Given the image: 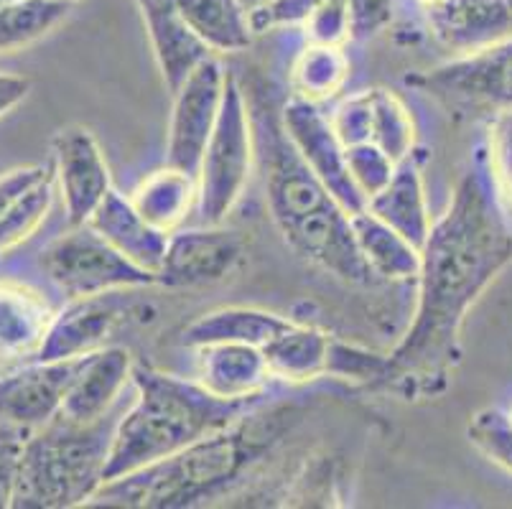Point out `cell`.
Instances as JSON below:
<instances>
[{"label": "cell", "mask_w": 512, "mask_h": 509, "mask_svg": "<svg viewBox=\"0 0 512 509\" xmlns=\"http://www.w3.org/2000/svg\"><path fill=\"white\" fill-rule=\"evenodd\" d=\"M512 263V222L479 174L459 179L421 250L411 329L388 354L377 387L400 398H434L449 387L469 311Z\"/></svg>", "instance_id": "obj_1"}, {"label": "cell", "mask_w": 512, "mask_h": 509, "mask_svg": "<svg viewBox=\"0 0 512 509\" xmlns=\"http://www.w3.org/2000/svg\"><path fill=\"white\" fill-rule=\"evenodd\" d=\"M301 423L293 403L253 410L232 426L186 446L179 454L107 482L90 504L128 509H184L225 499L276 454Z\"/></svg>", "instance_id": "obj_2"}, {"label": "cell", "mask_w": 512, "mask_h": 509, "mask_svg": "<svg viewBox=\"0 0 512 509\" xmlns=\"http://www.w3.org/2000/svg\"><path fill=\"white\" fill-rule=\"evenodd\" d=\"M258 107V138L265 168V202L283 240L309 263L334 278L367 286L370 273L352 232V214L311 171L288 138L281 118Z\"/></svg>", "instance_id": "obj_3"}, {"label": "cell", "mask_w": 512, "mask_h": 509, "mask_svg": "<svg viewBox=\"0 0 512 509\" xmlns=\"http://www.w3.org/2000/svg\"><path fill=\"white\" fill-rule=\"evenodd\" d=\"M136 400L115 423L105 484L179 454L186 446L232 426L253 400H227L199 380L169 375L151 364L133 367Z\"/></svg>", "instance_id": "obj_4"}, {"label": "cell", "mask_w": 512, "mask_h": 509, "mask_svg": "<svg viewBox=\"0 0 512 509\" xmlns=\"http://www.w3.org/2000/svg\"><path fill=\"white\" fill-rule=\"evenodd\" d=\"M110 415L95 423H72L57 415L36 428L23 446L13 509L85 507L105 487V469L113 448Z\"/></svg>", "instance_id": "obj_5"}, {"label": "cell", "mask_w": 512, "mask_h": 509, "mask_svg": "<svg viewBox=\"0 0 512 509\" xmlns=\"http://www.w3.org/2000/svg\"><path fill=\"white\" fill-rule=\"evenodd\" d=\"M255 156L253 112L235 77L227 74L225 100L220 118L214 125L209 143L204 148L197 171L199 184V217L202 224H222L227 214L240 202L248 186Z\"/></svg>", "instance_id": "obj_6"}, {"label": "cell", "mask_w": 512, "mask_h": 509, "mask_svg": "<svg viewBox=\"0 0 512 509\" xmlns=\"http://www.w3.org/2000/svg\"><path fill=\"white\" fill-rule=\"evenodd\" d=\"M46 278L69 298L156 286V275L130 263L90 224L69 227L41 252Z\"/></svg>", "instance_id": "obj_7"}, {"label": "cell", "mask_w": 512, "mask_h": 509, "mask_svg": "<svg viewBox=\"0 0 512 509\" xmlns=\"http://www.w3.org/2000/svg\"><path fill=\"white\" fill-rule=\"evenodd\" d=\"M408 84L439 100L449 112L495 115L512 110V39L456 56L441 67L408 77Z\"/></svg>", "instance_id": "obj_8"}, {"label": "cell", "mask_w": 512, "mask_h": 509, "mask_svg": "<svg viewBox=\"0 0 512 509\" xmlns=\"http://www.w3.org/2000/svg\"><path fill=\"white\" fill-rule=\"evenodd\" d=\"M136 291L143 288H128V291H110L100 296L69 298L67 306L54 314L46 339L39 349L36 362H59V359H77L110 347L115 331L123 324L133 321L143 303L138 301Z\"/></svg>", "instance_id": "obj_9"}, {"label": "cell", "mask_w": 512, "mask_h": 509, "mask_svg": "<svg viewBox=\"0 0 512 509\" xmlns=\"http://www.w3.org/2000/svg\"><path fill=\"white\" fill-rule=\"evenodd\" d=\"M225 87L227 72L214 56H207L179 84V90L171 92L174 107H171L169 140H166V163L169 166L197 176L209 135L220 118Z\"/></svg>", "instance_id": "obj_10"}, {"label": "cell", "mask_w": 512, "mask_h": 509, "mask_svg": "<svg viewBox=\"0 0 512 509\" xmlns=\"http://www.w3.org/2000/svg\"><path fill=\"white\" fill-rule=\"evenodd\" d=\"M281 123L296 151L304 156L311 171L327 184L334 199L349 214L362 212L367 202L355 186V181H352V176H349L347 148L339 140V135L334 133L327 112H321L319 102L291 97L281 110Z\"/></svg>", "instance_id": "obj_11"}, {"label": "cell", "mask_w": 512, "mask_h": 509, "mask_svg": "<svg viewBox=\"0 0 512 509\" xmlns=\"http://www.w3.org/2000/svg\"><path fill=\"white\" fill-rule=\"evenodd\" d=\"M54 176L69 227L87 224L110 191L113 179L100 143L85 125H67L51 140Z\"/></svg>", "instance_id": "obj_12"}, {"label": "cell", "mask_w": 512, "mask_h": 509, "mask_svg": "<svg viewBox=\"0 0 512 509\" xmlns=\"http://www.w3.org/2000/svg\"><path fill=\"white\" fill-rule=\"evenodd\" d=\"M245 242L222 224H202L194 230L169 235L164 263L156 273V286L204 288L222 283L240 265Z\"/></svg>", "instance_id": "obj_13"}, {"label": "cell", "mask_w": 512, "mask_h": 509, "mask_svg": "<svg viewBox=\"0 0 512 509\" xmlns=\"http://www.w3.org/2000/svg\"><path fill=\"white\" fill-rule=\"evenodd\" d=\"M82 359L29 362L0 372V426L31 433L57 418Z\"/></svg>", "instance_id": "obj_14"}, {"label": "cell", "mask_w": 512, "mask_h": 509, "mask_svg": "<svg viewBox=\"0 0 512 509\" xmlns=\"http://www.w3.org/2000/svg\"><path fill=\"white\" fill-rule=\"evenodd\" d=\"M423 11L431 34L456 56L512 39V0H439Z\"/></svg>", "instance_id": "obj_15"}, {"label": "cell", "mask_w": 512, "mask_h": 509, "mask_svg": "<svg viewBox=\"0 0 512 509\" xmlns=\"http://www.w3.org/2000/svg\"><path fill=\"white\" fill-rule=\"evenodd\" d=\"M54 311L36 288L0 280V372L36 362Z\"/></svg>", "instance_id": "obj_16"}, {"label": "cell", "mask_w": 512, "mask_h": 509, "mask_svg": "<svg viewBox=\"0 0 512 509\" xmlns=\"http://www.w3.org/2000/svg\"><path fill=\"white\" fill-rule=\"evenodd\" d=\"M133 367V357L123 347H102L87 354L59 415L72 423H95L110 415L128 382H133Z\"/></svg>", "instance_id": "obj_17"}, {"label": "cell", "mask_w": 512, "mask_h": 509, "mask_svg": "<svg viewBox=\"0 0 512 509\" xmlns=\"http://www.w3.org/2000/svg\"><path fill=\"white\" fill-rule=\"evenodd\" d=\"M141 11L143 26L151 39L153 56L161 69L166 90L176 92L199 64L212 56V51L202 44L189 23L181 16L176 0H136Z\"/></svg>", "instance_id": "obj_18"}, {"label": "cell", "mask_w": 512, "mask_h": 509, "mask_svg": "<svg viewBox=\"0 0 512 509\" xmlns=\"http://www.w3.org/2000/svg\"><path fill=\"white\" fill-rule=\"evenodd\" d=\"M194 380L227 400L260 398L271 380L263 349L250 344H204L194 349Z\"/></svg>", "instance_id": "obj_19"}, {"label": "cell", "mask_w": 512, "mask_h": 509, "mask_svg": "<svg viewBox=\"0 0 512 509\" xmlns=\"http://www.w3.org/2000/svg\"><path fill=\"white\" fill-rule=\"evenodd\" d=\"M87 224H90L92 230L100 232L130 263H136L138 268L156 275L161 263H164L169 235L153 227L138 212L130 196L113 189L102 199V204L95 209V214H92Z\"/></svg>", "instance_id": "obj_20"}, {"label": "cell", "mask_w": 512, "mask_h": 509, "mask_svg": "<svg viewBox=\"0 0 512 509\" xmlns=\"http://www.w3.org/2000/svg\"><path fill=\"white\" fill-rule=\"evenodd\" d=\"M367 209L406 240H411L418 250H423L428 235H431V227H434V219L428 212L426 186H423V174L416 156H408L406 161L398 163L393 179L383 191L372 196Z\"/></svg>", "instance_id": "obj_21"}, {"label": "cell", "mask_w": 512, "mask_h": 509, "mask_svg": "<svg viewBox=\"0 0 512 509\" xmlns=\"http://www.w3.org/2000/svg\"><path fill=\"white\" fill-rule=\"evenodd\" d=\"M288 324L291 319L273 314V311H263V308H217L186 326L179 342L189 349L204 347V344H250V347L263 349Z\"/></svg>", "instance_id": "obj_22"}, {"label": "cell", "mask_w": 512, "mask_h": 509, "mask_svg": "<svg viewBox=\"0 0 512 509\" xmlns=\"http://www.w3.org/2000/svg\"><path fill=\"white\" fill-rule=\"evenodd\" d=\"M352 232L362 260L377 280H416L421 273V250L375 217L370 209L352 214Z\"/></svg>", "instance_id": "obj_23"}, {"label": "cell", "mask_w": 512, "mask_h": 509, "mask_svg": "<svg viewBox=\"0 0 512 509\" xmlns=\"http://www.w3.org/2000/svg\"><path fill=\"white\" fill-rule=\"evenodd\" d=\"M130 199L153 227L171 235V232L181 230L184 219L199 204L197 176L166 163L164 168L148 174L133 189Z\"/></svg>", "instance_id": "obj_24"}, {"label": "cell", "mask_w": 512, "mask_h": 509, "mask_svg": "<svg viewBox=\"0 0 512 509\" xmlns=\"http://www.w3.org/2000/svg\"><path fill=\"white\" fill-rule=\"evenodd\" d=\"M329 342L332 336L316 326L291 321L268 347H263V354L273 377L286 382H306L327 375Z\"/></svg>", "instance_id": "obj_25"}, {"label": "cell", "mask_w": 512, "mask_h": 509, "mask_svg": "<svg viewBox=\"0 0 512 509\" xmlns=\"http://www.w3.org/2000/svg\"><path fill=\"white\" fill-rule=\"evenodd\" d=\"M176 6L212 54L242 51L253 41L250 18L240 0H176Z\"/></svg>", "instance_id": "obj_26"}, {"label": "cell", "mask_w": 512, "mask_h": 509, "mask_svg": "<svg viewBox=\"0 0 512 509\" xmlns=\"http://www.w3.org/2000/svg\"><path fill=\"white\" fill-rule=\"evenodd\" d=\"M349 77V59L342 46L306 44L291 67V84L296 97L311 102L332 100Z\"/></svg>", "instance_id": "obj_27"}, {"label": "cell", "mask_w": 512, "mask_h": 509, "mask_svg": "<svg viewBox=\"0 0 512 509\" xmlns=\"http://www.w3.org/2000/svg\"><path fill=\"white\" fill-rule=\"evenodd\" d=\"M72 6L69 0H16L0 8V54L21 51L49 36Z\"/></svg>", "instance_id": "obj_28"}, {"label": "cell", "mask_w": 512, "mask_h": 509, "mask_svg": "<svg viewBox=\"0 0 512 509\" xmlns=\"http://www.w3.org/2000/svg\"><path fill=\"white\" fill-rule=\"evenodd\" d=\"M54 191H57V176L51 166L49 174L36 181L26 194L18 196L11 209L0 217V258L11 255L39 232L54 204Z\"/></svg>", "instance_id": "obj_29"}, {"label": "cell", "mask_w": 512, "mask_h": 509, "mask_svg": "<svg viewBox=\"0 0 512 509\" xmlns=\"http://www.w3.org/2000/svg\"><path fill=\"white\" fill-rule=\"evenodd\" d=\"M372 97V143L383 148L395 163L413 156L416 148V125L411 112L395 92L375 87Z\"/></svg>", "instance_id": "obj_30"}, {"label": "cell", "mask_w": 512, "mask_h": 509, "mask_svg": "<svg viewBox=\"0 0 512 509\" xmlns=\"http://www.w3.org/2000/svg\"><path fill=\"white\" fill-rule=\"evenodd\" d=\"M487 158L497 202L512 222V110L495 112L487 125Z\"/></svg>", "instance_id": "obj_31"}, {"label": "cell", "mask_w": 512, "mask_h": 509, "mask_svg": "<svg viewBox=\"0 0 512 509\" xmlns=\"http://www.w3.org/2000/svg\"><path fill=\"white\" fill-rule=\"evenodd\" d=\"M385 370H388V354L372 352V349L357 347V344L349 342H339L332 336L327 354V375L377 387L383 382Z\"/></svg>", "instance_id": "obj_32"}, {"label": "cell", "mask_w": 512, "mask_h": 509, "mask_svg": "<svg viewBox=\"0 0 512 509\" xmlns=\"http://www.w3.org/2000/svg\"><path fill=\"white\" fill-rule=\"evenodd\" d=\"M347 166L349 176L360 189V194L365 196V202H370L377 191H383L388 186L398 163L383 148H377L375 143H360V146L347 148Z\"/></svg>", "instance_id": "obj_33"}, {"label": "cell", "mask_w": 512, "mask_h": 509, "mask_svg": "<svg viewBox=\"0 0 512 509\" xmlns=\"http://www.w3.org/2000/svg\"><path fill=\"white\" fill-rule=\"evenodd\" d=\"M469 441L490 461L512 474V423L507 413L500 410H482L472 418L467 428Z\"/></svg>", "instance_id": "obj_34"}, {"label": "cell", "mask_w": 512, "mask_h": 509, "mask_svg": "<svg viewBox=\"0 0 512 509\" xmlns=\"http://www.w3.org/2000/svg\"><path fill=\"white\" fill-rule=\"evenodd\" d=\"M334 133L344 143V148L372 143V97L370 90L349 95L334 107L329 115Z\"/></svg>", "instance_id": "obj_35"}, {"label": "cell", "mask_w": 512, "mask_h": 509, "mask_svg": "<svg viewBox=\"0 0 512 509\" xmlns=\"http://www.w3.org/2000/svg\"><path fill=\"white\" fill-rule=\"evenodd\" d=\"M321 3L324 0H268L248 13L250 28L253 34H265L273 28H304Z\"/></svg>", "instance_id": "obj_36"}, {"label": "cell", "mask_w": 512, "mask_h": 509, "mask_svg": "<svg viewBox=\"0 0 512 509\" xmlns=\"http://www.w3.org/2000/svg\"><path fill=\"white\" fill-rule=\"evenodd\" d=\"M304 36L309 44L342 46L349 36V8L347 0H324L309 21L304 23Z\"/></svg>", "instance_id": "obj_37"}, {"label": "cell", "mask_w": 512, "mask_h": 509, "mask_svg": "<svg viewBox=\"0 0 512 509\" xmlns=\"http://www.w3.org/2000/svg\"><path fill=\"white\" fill-rule=\"evenodd\" d=\"M26 438H29V431L0 426V509L13 504Z\"/></svg>", "instance_id": "obj_38"}, {"label": "cell", "mask_w": 512, "mask_h": 509, "mask_svg": "<svg viewBox=\"0 0 512 509\" xmlns=\"http://www.w3.org/2000/svg\"><path fill=\"white\" fill-rule=\"evenodd\" d=\"M349 36L372 39L393 21V0H347Z\"/></svg>", "instance_id": "obj_39"}, {"label": "cell", "mask_w": 512, "mask_h": 509, "mask_svg": "<svg viewBox=\"0 0 512 509\" xmlns=\"http://www.w3.org/2000/svg\"><path fill=\"white\" fill-rule=\"evenodd\" d=\"M51 171V163H26V166L8 168L0 174V217L11 209L18 196L26 194L39 179Z\"/></svg>", "instance_id": "obj_40"}, {"label": "cell", "mask_w": 512, "mask_h": 509, "mask_svg": "<svg viewBox=\"0 0 512 509\" xmlns=\"http://www.w3.org/2000/svg\"><path fill=\"white\" fill-rule=\"evenodd\" d=\"M31 92V79L23 74L0 72V118H6L8 112L16 110Z\"/></svg>", "instance_id": "obj_41"}, {"label": "cell", "mask_w": 512, "mask_h": 509, "mask_svg": "<svg viewBox=\"0 0 512 509\" xmlns=\"http://www.w3.org/2000/svg\"><path fill=\"white\" fill-rule=\"evenodd\" d=\"M418 3H421V8H431V6H436L439 0H418Z\"/></svg>", "instance_id": "obj_42"}, {"label": "cell", "mask_w": 512, "mask_h": 509, "mask_svg": "<svg viewBox=\"0 0 512 509\" xmlns=\"http://www.w3.org/2000/svg\"><path fill=\"white\" fill-rule=\"evenodd\" d=\"M11 3H16V0H0V8H6V6H11Z\"/></svg>", "instance_id": "obj_43"}, {"label": "cell", "mask_w": 512, "mask_h": 509, "mask_svg": "<svg viewBox=\"0 0 512 509\" xmlns=\"http://www.w3.org/2000/svg\"><path fill=\"white\" fill-rule=\"evenodd\" d=\"M507 418H510V423H512V408H510V413H507Z\"/></svg>", "instance_id": "obj_44"}, {"label": "cell", "mask_w": 512, "mask_h": 509, "mask_svg": "<svg viewBox=\"0 0 512 509\" xmlns=\"http://www.w3.org/2000/svg\"><path fill=\"white\" fill-rule=\"evenodd\" d=\"M69 3H74V0H69Z\"/></svg>", "instance_id": "obj_45"}]
</instances>
